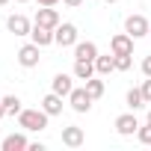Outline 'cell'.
Listing matches in <instances>:
<instances>
[{
  "mask_svg": "<svg viewBox=\"0 0 151 151\" xmlns=\"http://www.w3.org/2000/svg\"><path fill=\"white\" fill-rule=\"evenodd\" d=\"M47 113L39 107V110H21L18 113V124L24 127V130H45L47 127Z\"/></svg>",
  "mask_w": 151,
  "mask_h": 151,
  "instance_id": "cell-1",
  "label": "cell"
},
{
  "mask_svg": "<svg viewBox=\"0 0 151 151\" xmlns=\"http://www.w3.org/2000/svg\"><path fill=\"white\" fill-rule=\"evenodd\" d=\"M30 42H36L39 47L56 45V39H53V30H47V27H42V24H33V30H30Z\"/></svg>",
  "mask_w": 151,
  "mask_h": 151,
  "instance_id": "cell-11",
  "label": "cell"
},
{
  "mask_svg": "<svg viewBox=\"0 0 151 151\" xmlns=\"http://www.w3.org/2000/svg\"><path fill=\"white\" fill-rule=\"evenodd\" d=\"M86 142V133H83V127H77V124H68V127H62V145H68V148H80Z\"/></svg>",
  "mask_w": 151,
  "mask_h": 151,
  "instance_id": "cell-9",
  "label": "cell"
},
{
  "mask_svg": "<svg viewBox=\"0 0 151 151\" xmlns=\"http://www.w3.org/2000/svg\"><path fill=\"white\" fill-rule=\"evenodd\" d=\"M36 3H39V6H56L59 0H36Z\"/></svg>",
  "mask_w": 151,
  "mask_h": 151,
  "instance_id": "cell-27",
  "label": "cell"
},
{
  "mask_svg": "<svg viewBox=\"0 0 151 151\" xmlns=\"http://www.w3.org/2000/svg\"><path fill=\"white\" fill-rule=\"evenodd\" d=\"M95 71L101 74V77H104V74H113V71H116V56H113V53H107V56L98 53V59H95Z\"/></svg>",
  "mask_w": 151,
  "mask_h": 151,
  "instance_id": "cell-17",
  "label": "cell"
},
{
  "mask_svg": "<svg viewBox=\"0 0 151 151\" xmlns=\"http://www.w3.org/2000/svg\"><path fill=\"white\" fill-rule=\"evenodd\" d=\"M3 110H6V116H18L21 113V98L18 95H3Z\"/></svg>",
  "mask_w": 151,
  "mask_h": 151,
  "instance_id": "cell-20",
  "label": "cell"
},
{
  "mask_svg": "<svg viewBox=\"0 0 151 151\" xmlns=\"http://www.w3.org/2000/svg\"><path fill=\"white\" fill-rule=\"evenodd\" d=\"M145 122H148V124H151V110H148V116H145Z\"/></svg>",
  "mask_w": 151,
  "mask_h": 151,
  "instance_id": "cell-29",
  "label": "cell"
},
{
  "mask_svg": "<svg viewBox=\"0 0 151 151\" xmlns=\"http://www.w3.org/2000/svg\"><path fill=\"white\" fill-rule=\"evenodd\" d=\"M92 101H95V98L86 92V86H83V89H71V95H68V104H71L74 113H89V110H92Z\"/></svg>",
  "mask_w": 151,
  "mask_h": 151,
  "instance_id": "cell-3",
  "label": "cell"
},
{
  "mask_svg": "<svg viewBox=\"0 0 151 151\" xmlns=\"http://www.w3.org/2000/svg\"><path fill=\"white\" fill-rule=\"evenodd\" d=\"M53 39H56V45H62V47H74L77 45V27L74 24H59L56 30H53Z\"/></svg>",
  "mask_w": 151,
  "mask_h": 151,
  "instance_id": "cell-6",
  "label": "cell"
},
{
  "mask_svg": "<svg viewBox=\"0 0 151 151\" xmlns=\"http://www.w3.org/2000/svg\"><path fill=\"white\" fill-rule=\"evenodd\" d=\"M148 30H151V21H148L145 15H127V18H124V33H127V36L142 39V36H148Z\"/></svg>",
  "mask_w": 151,
  "mask_h": 151,
  "instance_id": "cell-2",
  "label": "cell"
},
{
  "mask_svg": "<svg viewBox=\"0 0 151 151\" xmlns=\"http://www.w3.org/2000/svg\"><path fill=\"white\" fill-rule=\"evenodd\" d=\"M113 56H116V71H130L133 53H113Z\"/></svg>",
  "mask_w": 151,
  "mask_h": 151,
  "instance_id": "cell-21",
  "label": "cell"
},
{
  "mask_svg": "<svg viewBox=\"0 0 151 151\" xmlns=\"http://www.w3.org/2000/svg\"><path fill=\"white\" fill-rule=\"evenodd\" d=\"M74 59H98V45L95 42H77L74 45Z\"/></svg>",
  "mask_w": 151,
  "mask_h": 151,
  "instance_id": "cell-15",
  "label": "cell"
},
{
  "mask_svg": "<svg viewBox=\"0 0 151 151\" xmlns=\"http://www.w3.org/2000/svg\"><path fill=\"white\" fill-rule=\"evenodd\" d=\"M62 3L71 6V9H80V6H83V0H62Z\"/></svg>",
  "mask_w": 151,
  "mask_h": 151,
  "instance_id": "cell-25",
  "label": "cell"
},
{
  "mask_svg": "<svg viewBox=\"0 0 151 151\" xmlns=\"http://www.w3.org/2000/svg\"><path fill=\"white\" fill-rule=\"evenodd\" d=\"M133 36H127V33H116L113 39H110V50L113 53H133Z\"/></svg>",
  "mask_w": 151,
  "mask_h": 151,
  "instance_id": "cell-12",
  "label": "cell"
},
{
  "mask_svg": "<svg viewBox=\"0 0 151 151\" xmlns=\"http://www.w3.org/2000/svg\"><path fill=\"white\" fill-rule=\"evenodd\" d=\"M136 139L142 142V145H151V124L145 122V124H139V130H136Z\"/></svg>",
  "mask_w": 151,
  "mask_h": 151,
  "instance_id": "cell-22",
  "label": "cell"
},
{
  "mask_svg": "<svg viewBox=\"0 0 151 151\" xmlns=\"http://www.w3.org/2000/svg\"><path fill=\"white\" fill-rule=\"evenodd\" d=\"M124 101H127V107H130V110H133V113H136V110H142V107H145V95H142V89H130V92H127V98H124Z\"/></svg>",
  "mask_w": 151,
  "mask_h": 151,
  "instance_id": "cell-19",
  "label": "cell"
},
{
  "mask_svg": "<svg viewBox=\"0 0 151 151\" xmlns=\"http://www.w3.org/2000/svg\"><path fill=\"white\" fill-rule=\"evenodd\" d=\"M0 148H3V151H27L30 148V139L24 133H9L3 142H0Z\"/></svg>",
  "mask_w": 151,
  "mask_h": 151,
  "instance_id": "cell-14",
  "label": "cell"
},
{
  "mask_svg": "<svg viewBox=\"0 0 151 151\" xmlns=\"http://www.w3.org/2000/svg\"><path fill=\"white\" fill-rule=\"evenodd\" d=\"M71 89H74V74L59 71L56 77L50 80V92H56V95H62V98H68V95H71Z\"/></svg>",
  "mask_w": 151,
  "mask_h": 151,
  "instance_id": "cell-7",
  "label": "cell"
},
{
  "mask_svg": "<svg viewBox=\"0 0 151 151\" xmlns=\"http://www.w3.org/2000/svg\"><path fill=\"white\" fill-rule=\"evenodd\" d=\"M27 151H45V142H30V148Z\"/></svg>",
  "mask_w": 151,
  "mask_h": 151,
  "instance_id": "cell-26",
  "label": "cell"
},
{
  "mask_svg": "<svg viewBox=\"0 0 151 151\" xmlns=\"http://www.w3.org/2000/svg\"><path fill=\"white\" fill-rule=\"evenodd\" d=\"M6 30H9L12 36H30L33 24H30L27 15H9V18H6Z\"/></svg>",
  "mask_w": 151,
  "mask_h": 151,
  "instance_id": "cell-8",
  "label": "cell"
},
{
  "mask_svg": "<svg viewBox=\"0 0 151 151\" xmlns=\"http://www.w3.org/2000/svg\"><path fill=\"white\" fill-rule=\"evenodd\" d=\"M86 92H89L95 101L104 95V80H101V74H95V77H89V80H86Z\"/></svg>",
  "mask_w": 151,
  "mask_h": 151,
  "instance_id": "cell-18",
  "label": "cell"
},
{
  "mask_svg": "<svg viewBox=\"0 0 151 151\" xmlns=\"http://www.w3.org/2000/svg\"><path fill=\"white\" fill-rule=\"evenodd\" d=\"M104 3H119V0H104Z\"/></svg>",
  "mask_w": 151,
  "mask_h": 151,
  "instance_id": "cell-31",
  "label": "cell"
},
{
  "mask_svg": "<svg viewBox=\"0 0 151 151\" xmlns=\"http://www.w3.org/2000/svg\"><path fill=\"white\" fill-rule=\"evenodd\" d=\"M39 59H42V47H39L36 42H30V45H24V47L18 50V62H21V68H36Z\"/></svg>",
  "mask_w": 151,
  "mask_h": 151,
  "instance_id": "cell-4",
  "label": "cell"
},
{
  "mask_svg": "<svg viewBox=\"0 0 151 151\" xmlns=\"http://www.w3.org/2000/svg\"><path fill=\"white\" fill-rule=\"evenodd\" d=\"M0 98H3V95H0Z\"/></svg>",
  "mask_w": 151,
  "mask_h": 151,
  "instance_id": "cell-34",
  "label": "cell"
},
{
  "mask_svg": "<svg viewBox=\"0 0 151 151\" xmlns=\"http://www.w3.org/2000/svg\"><path fill=\"white\" fill-rule=\"evenodd\" d=\"M36 24H42V27H47V30H56L62 21H59V12H56L53 6H42V9L36 12Z\"/></svg>",
  "mask_w": 151,
  "mask_h": 151,
  "instance_id": "cell-10",
  "label": "cell"
},
{
  "mask_svg": "<svg viewBox=\"0 0 151 151\" xmlns=\"http://www.w3.org/2000/svg\"><path fill=\"white\" fill-rule=\"evenodd\" d=\"M6 116V110H3V98H0V119H3Z\"/></svg>",
  "mask_w": 151,
  "mask_h": 151,
  "instance_id": "cell-28",
  "label": "cell"
},
{
  "mask_svg": "<svg viewBox=\"0 0 151 151\" xmlns=\"http://www.w3.org/2000/svg\"><path fill=\"white\" fill-rule=\"evenodd\" d=\"M139 89H142V95H145V104H151V77H148V80H145Z\"/></svg>",
  "mask_w": 151,
  "mask_h": 151,
  "instance_id": "cell-23",
  "label": "cell"
},
{
  "mask_svg": "<svg viewBox=\"0 0 151 151\" xmlns=\"http://www.w3.org/2000/svg\"><path fill=\"white\" fill-rule=\"evenodd\" d=\"M42 110H45L47 116H59V113H62V95L47 92V95L42 98Z\"/></svg>",
  "mask_w": 151,
  "mask_h": 151,
  "instance_id": "cell-16",
  "label": "cell"
},
{
  "mask_svg": "<svg viewBox=\"0 0 151 151\" xmlns=\"http://www.w3.org/2000/svg\"><path fill=\"white\" fill-rule=\"evenodd\" d=\"M113 124H116V133H119V136H133V133L139 130V119L133 116V110H130V113H122Z\"/></svg>",
  "mask_w": 151,
  "mask_h": 151,
  "instance_id": "cell-5",
  "label": "cell"
},
{
  "mask_svg": "<svg viewBox=\"0 0 151 151\" xmlns=\"http://www.w3.org/2000/svg\"><path fill=\"white\" fill-rule=\"evenodd\" d=\"M6 3H9V0H0V6H6Z\"/></svg>",
  "mask_w": 151,
  "mask_h": 151,
  "instance_id": "cell-30",
  "label": "cell"
},
{
  "mask_svg": "<svg viewBox=\"0 0 151 151\" xmlns=\"http://www.w3.org/2000/svg\"><path fill=\"white\" fill-rule=\"evenodd\" d=\"M142 74H145V77H151V56L142 59Z\"/></svg>",
  "mask_w": 151,
  "mask_h": 151,
  "instance_id": "cell-24",
  "label": "cell"
},
{
  "mask_svg": "<svg viewBox=\"0 0 151 151\" xmlns=\"http://www.w3.org/2000/svg\"><path fill=\"white\" fill-rule=\"evenodd\" d=\"M148 36H151V30H148Z\"/></svg>",
  "mask_w": 151,
  "mask_h": 151,
  "instance_id": "cell-33",
  "label": "cell"
},
{
  "mask_svg": "<svg viewBox=\"0 0 151 151\" xmlns=\"http://www.w3.org/2000/svg\"><path fill=\"white\" fill-rule=\"evenodd\" d=\"M18 3H27V0H18Z\"/></svg>",
  "mask_w": 151,
  "mask_h": 151,
  "instance_id": "cell-32",
  "label": "cell"
},
{
  "mask_svg": "<svg viewBox=\"0 0 151 151\" xmlns=\"http://www.w3.org/2000/svg\"><path fill=\"white\" fill-rule=\"evenodd\" d=\"M71 74H74L77 80L86 83L89 77H95L98 71H95V62H92V59H74V71H71Z\"/></svg>",
  "mask_w": 151,
  "mask_h": 151,
  "instance_id": "cell-13",
  "label": "cell"
}]
</instances>
